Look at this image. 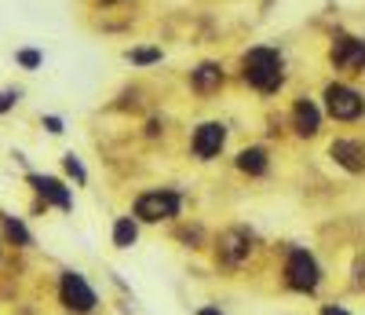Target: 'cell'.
Segmentation results:
<instances>
[{
  "label": "cell",
  "instance_id": "6da1fadb",
  "mask_svg": "<svg viewBox=\"0 0 365 315\" xmlns=\"http://www.w3.org/2000/svg\"><path fill=\"white\" fill-rule=\"evenodd\" d=\"M245 81L260 92H277L285 81V70H282V55L274 48H252L245 55Z\"/></svg>",
  "mask_w": 365,
  "mask_h": 315
},
{
  "label": "cell",
  "instance_id": "7a4b0ae2",
  "mask_svg": "<svg viewBox=\"0 0 365 315\" xmlns=\"http://www.w3.org/2000/svg\"><path fill=\"white\" fill-rule=\"evenodd\" d=\"M179 209H183V198L176 191H146L136 198V217L146 220V224H161V220H172V217H179Z\"/></svg>",
  "mask_w": 365,
  "mask_h": 315
},
{
  "label": "cell",
  "instance_id": "3957f363",
  "mask_svg": "<svg viewBox=\"0 0 365 315\" xmlns=\"http://www.w3.org/2000/svg\"><path fill=\"white\" fill-rule=\"evenodd\" d=\"M285 282L296 293H314L318 290L321 271H318V260L307 253V249H292V253H289V260H285Z\"/></svg>",
  "mask_w": 365,
  "mask_h": 315
},
{
  "label": "cell",
  "instance_id": "277c9868",
  "mask_svg": "<svg viewBox=\"0 0 365 315\" xmlns=\"http://www.w3.org/2000/svg\"><path fill=\"white\" fill-rule=\"evenodd\" d=\"M325 110L336 121H354V118L365 114V96L347 88V85H329L325 88Z\"/></svg>",
  "mask_w": 365,
  "mask_h": 315
},
{
  "label": "cell",
  "instance_id": "5b68a950",
  "mask_svg": "<svg viewBox=\"0 0 365 315\" xmlns=\"http://www.w3.org/2000/svg\"><path fill=\"white\" fill-rule=\"evenodd\" d=\"M59 293H62V304L70 311H77V315H88L95 308V290L84 282V275H77V271H66V275H62Z\"/></svg>",
  "mask_w": 365,
  "mask_h": 315
},
{
  "label": "cell",
  "instance_id": "8992f818",
  "mask_svg": "<svg viewBox=\"0 0 365 315\" xmlns=\"http://www.w3.org/2000/svg\"><path fill=\"white\" fill-rule=\"evenodd\" d=\"M252 257V235L245 227H230L220 235V264L227 268H241Z\"/></svg>",
  "mask_w": 365,
  "mask_h": 315
},
{
  "label": "cell",
  "instance_id": "52a82bcc",
  "mask_svg": "<svg viewBox=\"0 0 365 315\" xmlns=\"http://www.w3.org/2000/svg\"><path fill=\"white\" fill-rule=\"evenodd\" d=\"M329 59L336 70H365V40H354V37H336L333 48H329Z\"/></svg>",
  "mask_w": 365,
  "mask_h": 315
},
{
  "label": "cell",
  "instance_id": "ba28073f",
  "mask_svg": "<svg viewBox=\"0 0 365 315\" xmlns=\"http://www.w3.org/2000/svg\"><path fill=\"white\" fill-rule=\"evenodd\" d=\"M223 143H227V125L223 121H205L201 129L194 132V154L201 158V161H208V158H216L220 151H223Z\"/></svg>",
  "mask_w": 365,
  "mask_h": 315
},
{
  "label": "cell",
  "instance_id": "9c48e42d",
  "mask_svg": "<svg viewBox=\"0 0 365 315\" xmlns=\"http://www.w3.org/2000/svg\"><path fill=\"white\" fill-rule=\"evenodd\" d=\"M329 154L336 165H343L347 173H365V147L358 139H336L329 147Z\"/></svg>",
  "mask_w": 365,
  "mask_h": 315
},
{
  "label": "cell",
  "instance_id": "30bf717a",
  "mask_svg": "<svg viewBox=\"0 0 365 315\" xmlns=\"http://www.w3.org/2000/svg\"><path fill=\"white\" fill-rule=\"evenodd\" d=\"M30 187H37V191L44 195L52 205H59V209H73V195H70L55 176H30Z\"/></svg>",
  "mask_w": 365,
  "mask_h": 315
},
{
  "label": "cell",
  "instance_id": "8fae6325",
  "mask_svg": "<svg viewBox=\"0 0 365 315\" xmlns=\"http://www.w3.org/2000/svg\"><path fill=\"white\" fill-rule=\"evenodd\" d=\"M292 121H296V132L299 136H314L321 129V114L311 99H299L296 107H292Z\"/></svg>",
  "mask_w": 365,
  "mask_h": 315
},
{
  "label": "cell",
  "instance_id": "7c38bea8",
  "mask_svg": "<svg viewBox=\"0 0 365 315\" xmlns=\"http://www.w3.org/2000/svg\"><path fill=\"white\" fill-rule=\"evenodd\" d=\"M223 85V70H220V62H205V67L194 70V88L198 92H216Z\"/></svg>",
  "mask_w": 365,
  "mask_h": 315
},
{
  "label": "cell",
  "instance_id": "4fadbf2b",
  "mask_svg": "<svg viewBox=\"0 0 365 315\" xmlns=\"http://www.w3.org/2000/svg\"><path fill=\"white\" fill-rule=\"evenodd\" d=\"M238 169L249 176H263L267 173V151L263 147H249V151L238 154Z\"/></svg>",
  "mask_w": 365,
  "mask_h": 315
},
{
  "label": "cell",
  "instance_id": "5bb4252c",
  "mask_svg": "<svg viewBox=\"0 0 365 315\" xmlns=\"http://www.w3.org/2000/svg\"><path fill=\"white\" fill-rule=\"evenodd\" d=\"M136 239H139V224H136L132 217H121V220L114 224V246H117V249H132Z\"/></svg>",
  "mask_w": 365,
  "mask_h": 315
},
{
  "label": "cell",
  "instance_id": "9a60e30c",
  "mask_svg": "<svg viewBox=\"0 0 365 315\" xmlns=\"http://www.w3.org/2000/svg\"><path fill=\"white\" fill-rule=\"evenodd\" d=\"M4 227H8V239H11V242H18V246H30V242H33V239H30V231H26L23 224H18L15 217H8V220H4Z\"/></svg>",
  "mask_w": 365,
  "mask_h": 315
},
{
  "label": "cell",
  "instance_id": "2e32d148",
  "mask_svg": "<svg viewBox=\"0 0 365 315\" xmlns=\"http://www.w3.org/2000/svg\"><path fill=\"white\" fill-rule=\"evenodd\" d=\"M128 59H132L136 67H150V62L161 59V52L157 48H136V52H128Z\"/></svg>",
  "mask_w": 365,
  "mask_h": 315
},
{
  "label": "cell",
  "instance_id": "e0dca14e",
  "mask_svg": "<svg viewBox=\"0 0 365 315\" xmlns=\"http://www.w3.org/2000/svg\"><path fill=\"white\" fill-rule=\"evenodd\" d=\"M62 165H66V173H70L77 183H84V180H88V173H84V165H80L73 154H66V158H62Z\"/></svg>",
  "mask_w": 365,
  "mask_h": 315
},
{
  "label": "cell",
  "instance_id": "ac0fdd59",
  "mask_svg": "<svg viewBox=\"0 0 365 315\" xmlns=\"http://www.w3.org/2000/svg\"><path fill=\"white\" fill-rule=\"evenodd\" d=\"M18 62H23L26 70H33V67H40V52H33V48H26V52H18Z\"/></svg>",
  "mask_w": 365,
  "mask_h": 315
},
{
  "label": "cell",
  "instance_id": "d6986e66",
  "mask_svg": "<svg viewBox=\"0 0 365 315\" xmlns=\"http://www.w3.org/2000/svg\"><path fill=\"white\" fill-rule=\"evenodd\" d=\"M15 103H18V92H0V114H4V110H11Z\"/></svg>",
  "mask_w": 365,
  "mask_h": 315
},
{
  "label": "cell",
  "instance_id": "ffe728a7",
  "mask_svg": "<svg viewBox=\"0 0 365 315\" xmlns=\"http://www.w3.org/2000/svg\"><path fill=\"white\" fill-rule=\"evenodd\" d=\"M44 125H48V132H55V136L62 132V121L59 118H44Z\"/></svg>",
  "mask_w": 365,
  "mask_h": 315
},
{
  "label": "cell",
  "instance_id": "44dd1931",
  "mask_svg": "<svg viewBox=\"0 0 365 315\" xmlns=\"http://www.w3.org/2000/svg\"><path fill=\"white\" fill-rule=\"evenodd\" d=\"M321 315H351L347 308H336V304H325V308H321Z\"/></svg>",
  "mask_w": 365,
  "mask_h": 315
},
{
  "label": "cell",
  "instance_id": "7402d4cb",
  "mask_svg": "<svg viewBox=\"0 0 365 315\" xmlns=\"http://www.w3.org/2000/svg\"><path fill=\"white\" fill-rule=\"evenodd\" d=\"M198 315H223L220 308H212V304H205V308H198Z\"/></svg>",
  "mask_w": 365,
  "mask_h": 315
}]
</instances>
